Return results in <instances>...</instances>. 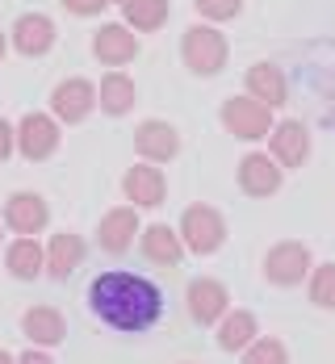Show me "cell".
<instances>
[{"mask_svg":"<svg viewBox=\"0 0 335 364\" xmlns=\"http://www.w3.org/2000/svg\"><path fill=\"white\" fill-rule=\"evenodd\" d=\"M134 151L147 164H172L181 155V130L172 122H164V117H147L134 130Z\"/></svg>","mask_w":335,"mask_h":364,"instance_id":"cell-11","label":"cell"},{"mask_svg":"<svg viewBox=\"0 0 335 364\" xmlns=\"http://www.w3.org/2000/svg\"><path fill=\"white\" fill-rule=\"evenodd\" d=\"M193 9L201 13V21L223 26V21H235L243 13V0H193Z\"/></svg>","mask_w":335,"mask_h":364,"instance_id":"cell-27","label":"cell"},{"mask_svg":"<svg viewBox=\"0 0 335 364\" xmlns=\"http://www.w3.org/2000/svg\"><path fill=\"white\" fill-rule=\"evenodd\" d=\"M92 55H97L101 68H126V63L139 59V34L126 21H105L92 34Z\"/></svg>","mask_w":335,"mask_h":364,"instance_id":"cell-10","label":"cell"},{"mask_svg":"<svg viewBox=\"0 0 335 364\" xmlns=\"http://www.w3.org/2000/svg\"><path fill=\"white\" fill-rule=\"evenodd\" d=\"M310 268H314V255H310V247L298 243V239H281V243H272V247L264 252V281L277 285V289L302 285V281L310 277Z\"/></svg>","mask_w":335,"mask_h":364,"instance_id":"cell-5","label":"cell"},{"mask_svg":"<svg viewBox=\"0 0 335 364\" xmlns=\"http://www.w3.org/2000/svg\"><path fill=\"white\" fill-rule=\"evenodd\" d=\"M46 222H50V205L34 188H21L4 201V226L13 235H38V230H46Z\"/></svg>","mask_w":335,"mask_h":364,"instance_id":"cell-15","label":"cell"},{"mask_svg":"<svg viewBox=\"0 0 335 364\" xmlns=\"http://www.w3.org/2000/svg\"><path fill=\"white\" fill-rule=\"evenodd\" d=\"M243 88L264 101V105H272V109H281L285 101H289V84H285V72L277 68V63H252L248 75H243Z\"/></svg>","mask_w":335,"mask_h":364,"instance_id":"cell-21","label":"cell"},{"mask_svg":"<svg viewBox=\"0 0 335 364\" xmlns=\"http://www.w3.org/2000/svg\"><path fill=\"white\" fill-rule=\"evenodd\" d=\"M9 42H13L17 55L42 59V55L55 46V21H50L46 13H21V17L13 21V30H9Z\"/></svg>","mask_w":335,"mask_h":364,"instance_id":"cell-16","label":"cell"},{"mask_svg":"<svg viewBox=\"0 0 335 364\" xmlns=\"http://www.w3.org/2000/svg\"><path fill=\"white\" fill-rule=\"evenodd\" d=\"M243 364H289V348L277 335H256L243 348Z\"/></svg>","mask_w":335,"mask_h":364,"instance_id":"cell-25","label":"cell"},{"mask_svg":"<svg viewBox=\"0 0 335 364\" xmlns=\"http://www.w3.org/2000/svg\"><path fill=\"white\" fill-rule=\"evenodd\" d=\"M63 122L55 117V113H26L21 122H17V155L26 159V164H42V159H50L59 143H63V130H59Z\"/></svg>","mask_w":335,"mask_h":364,"instance_id":"cell-6","label":"cell"},{"mask_svg":"<svg viewBox=\"0 0 335 364\" xmlns=\"http://www.w3.org/2000/svg\"><path fill=\"white\" fill-rule=\"evenodd\" d=\"M84 255H88L84 235H75V230H59V235H50V243H46V272H50L55 281H68L75 268L84 264Z\"/></svg>","mask_w":335,"mask_h":364,"instance_id":"cell-19","label":"cell"},{"mask_svg":"<svg viewBox=\"0 0 335 364\" xmlns=\"http://www.w3.org/2000/svg\"><path fill=\"white\" fill-rule=\"evenodd\" d=\"M4 268H9L13 281H38L46 272V247L38 243L34 235H17L4 247Z\"/></svg>","mask_w":335,"mask_h":364,"instance_id":"cell-20","label":"cell"},{"mask_svg":"<svg viewBox=\"0 0 335 364\" xmlns=\"http://www.w3.org/2000/svg\"><path fill=\"white\" fill-rule=\"evenodd\" d=\"M139 205H113V210H105V218H101V226H97V243H101V252L105 255H126L130 247H134V239H139Z\"/></svg>","mask_w":335,"mask_h":364,"instance_id":"cell-12","label":"cell"},{"mask_svg":"<svg viewBox=\"0 0 335 364\" xmlns=\"http://www.w3.org/2000/svg\"><path fill=\"white\" fill-rule=\"evenodd\" d=\"M260 335V318L252 314V310H226L218 331H214V339H218V348L230 352V356H243V348L252 343Z\"/></svg>","mask_w":335,"mask_h":364,"instance_id":"cell-23","label":"cell"},{"mask_svg":"<svg viewBox=\"0 0 335 364\" xmlns=\"http://www.w3.org/2000/svg\"><path fill=\"white\" fill-rule=\"evenodd\" d=\"M72 17H97V13H105V4H113V0H59Z\"/></svg>","mask_w":335,"mask_h":364,"instance_id":"cell-28","label":"cell"},{"mask_svg":"<svg viewBox=\"0 0 335 364\" xmlns=\"http://www.w3.org/2000/svg\"><path fill=\"white\" fill-rule=\"evenodd\" d=\"M306 293H310V301L319 310H335V264H314Z\"/></svg>","mask_w":335,"mask_h":364,"instance_id":"cell-26","label":"cell"},{"mask_svg":"<svg viewBox=\"0 0 335 364\" xmlns=\"http://www.w3.org/2000/svg\"><path fill=\"white\" fill-rule=\"evenodd\" d=\"M122 197L130 201V205H139V210H155V205H164V197H168V176L159 172V164H134V168H126V176H122Z\"/></svg>","mask_w":335,"mask_h":364,"instance_id":"cell-14","label":"cell"},{"mask_svg":"<svg viewBox=\"0 0 335 364\" xmlns=\"http://www.w3.org/2000/svg\"><path fill=\"white\" fill-rule=\"evenodd\" d=\"M88 310L97 314V323H105L110 331H126L139 335L151 331L164 314V293L159 285H151L139 272H122L110 268L88 285Z\"/></svg>","mask_w":335,"mask_h":364,"instance_id":"cell-1","label":"cell"},{"mask_svg":"<svg viewBox=\"0 0 335 364\" xmlns=\"http://www.w3.org/2000/svg\"><path fill=\"white\" fill-rule=\"evenodd\" d=\"M226 59H230V42L223 30H214V21H197L181 34V63L193 75L210 80L226 68Z\"/></svg>","mask_w":335,"mask_h":364,"instance_id":"cell-2","label":"cell"},{"mask_svg":"<svg viewBox=\"0 0 335 364\" xmlns=\"http://www.w3.org/2000/svg\"><path fill=\"white\" fill-rule=\"evenodd\" d=\"M21 335L34 343V348H59L68 339V318L55 310V306H30L21 314Z\"/></svg>","mask_w":335,"mask_h":364,"instance_id":"cell-18","label":"cell"},{"mask_svg":"<svg viewBox=\"0 0 335 364\" xmlns=\"http://www.w3.org/2000/svg\"><path fill=\"white\" fill-rule=\"evenodd\" d=\"M176 230H181V239H185V247L193 255H214L226 243L223 210H214V205H206V201L185 205V214H181V226H176Z\"/></svg>","mask_w":335,"mask_h":364,"instance_id":"cell-4","label":"cell"},{"mask_svg":"<svg viewBox=\"0 0 335 364\" xmlns=\"http://www.w3.org/2000/svg\"><path fill=\"white\" fill-rule=\"evenodd\" d=\"M17 364H55V360L46 356V348H34V343H30V348L17 356Z\"/></svg>","mask_w":335,"mask_h":364,"instance_id":"cell-30","label":"cell"},{"mask_svg":"<svg viewBox=\"0 0 335 364\" xmlns=\"http://www.w3.org/2000/svg\"><path fill=\"white\" fill-rule=\"evenodd\" d=\"M218 122H223L226 134H235V139H243V143H260L272 134V105H264L256 101L252 92H243V97H226L223 109H218Z\"/></svg>","mask_w":335,"mask_h":364,"instance_id":"cell-3","label":"cell"},{"mask_svg":"<svg viewBox=\"0 0 335 364\" xmlns=\"http://www.w3.org/2000/svg\"><path fill=\"white\" fill-rule=\"evenodd\" d=\"M9 46H13V42H9V38H4V30H0V63H4V50H9Z\"/></svg>","mask_w":335,"mask_h":364,"instance_id":"cell-31","label":"cell"},{"mask_svg":"<svg viewBox=\"0 0 335 364\" xmlns=\"http://www.w3.org/2000/svg\"><path fill=\"white\" fill-rule=\"evenodd\" d=\"M122 4V21L139 34H155L168 26V13H172V0H117Z\"/></svg>","mask_w":335,"mask_h":364,"instance_id":"cell-24","label":"cell"},{"mask_svg":"<svg viewBox=\"0 0 335 364\" xmlns=\"http://www.w3.org/2000/svg\"><path fill=\"white\" fill-rule=\"evenodd\" d=\"M185 306H188V318L197 327H218L223 314L230 310V293L214 277H193L188 289H185Z\"/></svg>","mask_w":335,"mask_h":364,"instance_id":"cell-8","label":"cell"},{"mask_svg":"<svg viewBox=\"0 0 335 364\" xmlns=\"http://www.w3.org/2000/svg\"><path fill=\"white\" fill-rule=\"evenodd\" d=\"M92 109H101V97H97V84L84 80V75H68L55 84L50 92V113L63 122V126H80Z\"/></svg>","mask_w":335,"mask_h":364,"instance_id":"cell-7","label":"cell"},{"mask_svg":"<svg viewBox=\"0 0 335 364\" xmlns=\"http://www.w3.org/2000/svg\"><path fill=\"white\" fill-rule=\"evenodd\" d=\"M13 151H17V126L9 117H0V164H9Z\"/></svg>","mask_w":335,"mask_h":364,"instance_id":"cell-29","label":"cell"},{"mask_svg":"<svg viewBox=\"0 0 335 364\" xmlns=\"http://www.w3.org/2000/svg\"><path fill=\"white\" fill-rule=\"evenodd\" d=\"M0 243H4V218H0Z\"/></svg>","mask_w":335,"mask_h":364,"instance_id":"cell-33","label":"cell"},{"mask_svg":"<svg viewBox=\"0 0 335 364\" xmlns=\"http://www.w3.org/2000/svg\"><path fill=\"white\" fill-rule=\"evenodd\" d=\"M0 364H17V356H13V352H4V348H0Z\"/></svg>","mask_w":335,"mask_h":364,"instance_id":"cell-32","label":"cell"},{"mask_svg":"<svg viewBox=\"0 0 335 364\" xmlns=\"http://www.w3.org/2000/svg\"><path fill=\"white\" fill-rule=\"evenodd\" d=\"M235 181L239 188L248 193V197H272V193H281V181H285V168L268 155V151H248L243 159H239V172H235Z\"/></svg>","mask_w":335,"mask_h":364,"instance_id":"cell-9","label":"cell"},{"mask_svg":"<svg viewBox=\"0 0 335 364\" xmlns=\"http://www.w3.org/2000/svg\"><path fill=\"white\" fill-rule=\"evenodd\" d=\"M310 130H306V122L298 117H285V122H277L272 126V134H268V155L281 164V168H302L306 159H310Z\"/></svg>","mask_w":335,"mask_h":364,"instance_id":"cell-13","label":"cell"},{"mask_svg":"<svg viewBox=\"0 0 335 364\" xmlns=\"http://www.w3.org/2000/svg\"><path fill=\"white\" fill-rule=\"evenodd\" d=\"M97 97H101L105 117H126V113L134 109V101H139V88H134V80L122 68H110V72L101 75V84H97Z\"/></svg>","mask_w":335,"mask_h":364,"instance_id":"cell-22","label":"cell"},{"mask_svg":"<svg viewBox=\"0 0 335 364\" xmlns=\"http://www.w3.org/2000/svg\"><path fill=\"white\" fill-rule=\"evenodd\" d=\"M139 252L147 264H159V268H176L181 259H185V239H181V230H172L168 222H151L143 226V235H139Z\"/></svg>","mask_w":335,"mask_h":364,"instance_id":"cell-17","label":"cell"}]
</instances>
